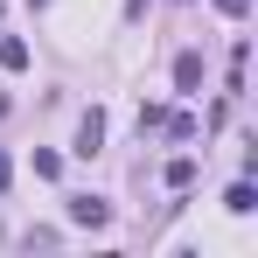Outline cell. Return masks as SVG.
Segmentation results:
<instances>
[{"instance_id":"obj_5","label":"cell","mask_w":258,"mask_h":258,"mask_svg":"<svg viewBox=\"0 0 258 258\" xmlns=\"http://www.w3.org/2000/svg\"><path fill=\"white\" fill-rule=\"evenodd\" d=\"M0 70H28V42L7 35V42H0Z\"/></svg>"},{"instance_id":"obj_9","label":"cell","mask_w":258,"mask_h":258,"mask_svg":"<svg viewBox=\"0 0 258 258\" xmlns=\"http://www.w3.org/2000/svg\"><path fill=\"white\" fill-rule=\"evenodd\" d=\"M28 7H42V0H28Z\"/></svg>"},{"instance_id":"obj_8","label":"cell","mask_w":258,"mask_h":258,"mask_svg":"<svg viewBox=\"0 0 258 258\" xmlns=\"http://www.w3.org/2000/svg\"><path fill=\"white\" fill-rule=\"evenodd\" d=\"M7 181H14V161H7V154H0V188H7Z\"/></svg>"},{"instance_id":"obj_6","label":"cell","mask_w":258,"mask_h":258,"mask_svg":"<svg viewBox=\"0 0 258 258\" xmlns=\"http://www.w3.org/2000/svg\"><path fill=\"white\" fill-rule=\"evenodd\" d=\"M188 181H196V161H188V154H181V161H168V188H188Z\"/></svg>"},{"instance_id":"obj_3","label":"cell","mask_w":258,"mask_h":258,"mask_svg":"<svg viewBox=\"0 0 258 258\" xmlns=\"http://www.w3.org/2000/svg\"><path fill=\"white\" fill-rule=\"evenodd\" d=\"M223 210H230V216H251V210H258V188H251V181H237V188L223 196Z\"/></svg>"},{"instance_id":"obj_7","label":"cell","mask_w":258,"mask_h":258,"mask_svg":"<svg viewBox=\"0 0 258 258\" xmlns=\"http://www.w3.org/2000/svg\"><path fill=\"white\" fill-rule=\"evenodd\" d=\"M216 14H230V21H244V14H251V0H216Z\"/></svg>"},{"instance_id":"obj_4","label":"cell","mask_w":258,"mask_h":258,"mask_svg":"<svg viewBox=\"0 0 258 258\" xmlns=\"http://www.w3.org/2000/svg\"><path fill=\"white\" fill-rule=\"evenodd\" d=\"M174 84H181V91L203 84V56H174Z\"/></svg>"},{"instance_id":"obj_1","label":"cell","mask_w":258,"mask_h":258,"mask_svg":"<svg viewBox=\"0 0 258 258\" xmlns=\"http://www.w3.org/2000/svg\"><path fill=\"white\" fill-rule=\"evenodd\" d=\"M98 147H105V112L91 105V112H84V126H77V154H84V161H91Z\"/></svg>"},{"instance_id":"obj_2","label":"cell","mask_w":258,"mask_h":258,"mask_svg":"<svg viewBox=\"0 0 258 258\" xmlns=\"http://www.w3.org/2000/svg\"><path fill=\"white\" fill-rule=\"evenodd\" d=\"M105 203H98V196H70V223H84V230H98V223H105Z\"/></svg>"}]
</instances>
